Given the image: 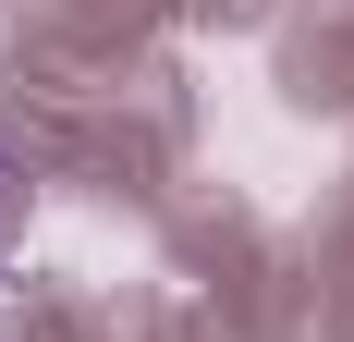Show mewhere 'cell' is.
I'll use <instances>...</instances> for the list:
<instances>
[{"instance_id":"cell-1","label":"cell","mask_w":354,"mask_h":342,"mask_svg":"<svg viewBox=\"0 0 354 342\" xmlns=\"http://www.w3.org/2000/svg\"><path fill=\"white\" fill-rule=\"evenodd\" d=\"M12 244H25V171H12V147H0V269H12Z\"/></svg>"}]
</instances>
